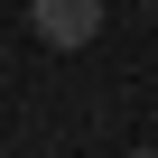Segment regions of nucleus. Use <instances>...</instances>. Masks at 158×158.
I'll list each match as a JSON object with an SVG mask.
<instances>
[{"mask_svg":"<svg viewBox=\"0 0 158 158\" xmlns=\"http://www.w3.org/2000/svg\"><path fill=\"white\" fill-rule=\"evenodd\" d=\"M28 28H37L56 56H74V47L102 37V0H28Z\"/></svg>","mask_w":158,"mask_h":158,"instance_id":"obj_1","label":"nucleus"},{"mask_svg":"<svg viewBox=\"0 0 158 158\" xmlns=\"http://www.w3.org/2000/svg\"><path fill=\"white\" fill-rule=\"evenodd\" d=\"M130 158H158V149H130Z\"/></svg>","mask_w":158,"mask_h":158,"instance_id":"obj_2","label":"nucleus"}]
</instances>
